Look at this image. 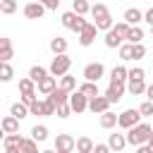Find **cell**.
Masks as SVG:
<instances>
[{"label": "cell", "instance_id": "1", "mask_svg": "<svg viewBox=\"0 0 153 153\" xmlns=\"http://www.w3.org/2000/svg\"><path fill=\"white\" fill-rule=\"evenodd\" d=\"M91 17L96 19L93 24L98 26V31H110V29H115L112 26V17H110V10L103 5V2H96V5H91Z\"/></svg>", "mask_w": 153, "mask_h": 153}, {"label": "cell", "instance_id": "2", "mask_svg": "<svg viewBox=\"0 0 153 153\" xmlns=\"http://www.w3.org/2000/svg\"><path fill=\"white\" fill-rule=\"evenodd\" d=\"M151 134H153V127L151 124H146V122H141L139 127H134V129H129L127 131V143H131V146H146L148 141H151Z\"/></svg>", "mask_w": 153, "mask_h": 153}, {"label": "cell", "instance_id": "3", "mask_svg": "<svg viewBox=\"0 0 153 153\" xmlns=\"http://www.w3.org/2000/svg\"><path fill=\"white\" fill-rule=\"evenodd\" d=\"M69 67H72V60H69V55H57V57H53V62H50V67H48V72H50V76H67V72H69Z\"/></svg>", "mask_w": 153, "mask_h": 153}, {"label": "cell", "instance_id": "4", "mask_svg": "<svg viewBox=\"0 0 153 153\" xmlns=\"http://www.w3.org/2000/svg\"><path fill=\"white\" fill-rule=\"evenodd\" d=\"M141 124V112H139V108H129V110H124V112H120V127L122 129H134V127H139Z\"/></svg>", "mask_w": 153, "mask_h": 153}, {"label": "cell", "instance_id": "5", "mask_svg": "<svg viewBox=\"0 0 153 153\" xmlns=\"http://www.w3.org/2000/svg\"><path fill=\"white\" fill-rule=\"evenodd\" d=\"M55 151L57 153H74L76 151V139L72 134H57L55 136Z\"/></svg>", "mask_w": 153, "mask_h": 153}, {"label": "cell", "instance_id": "6", "mask_svg": "<svg viewBox=\"0 0 153 153\" xmlns=\"http://www.w3.org/2000/svg\"><path fill=\"white\" fill-rule=\"evenodd\" d=\"M103 74H105L103 62H88V65L84 67V79L91 81V84H98V79H100Z\"/></svg>", "mask_w": 153, "mask_h": 153}, {"label": "cell", "instance_id": "7", "mask_svg": "<svg viewBox=\"0 0 153 153\" xmlns=\"http://www.w3.org/2000/svg\"><path fill=\"white\" fill-rule=\"evenodd\" d=\"M124 84H117V81H110V86H108V91H105V98L110 100V103H120L122 100V96H124Z\"/></svg>", "mask_w": 153, "mask_h": 153}, {"label": "cell", "instance_id": "8", "mask_svg": "<svg viewBox=\"0 0 153 153\" xmlns=\"http://www.w3.org/2000/svg\"><path fill=\"white\" fill-rule=\"evenodd\" d=\"M69 108H72V112H84V110H88V98L81 96L79 91H74L69 96Z\"/></svg>", "mask_w": 153, "mask_h": 153}, {"label": "cell", "instance_id": "9", "mask_svg": "<svg viewBox=\"0 0 153 153\" xmlns=\"http://www.w3.org/2000/svg\"><path fill=\"white\" fill-rule=\"evenodd\" d=\"M110 100L105 98V96H98V98H93V100H88V110L91 112H96V115H105L108 110H110Z\"/></svg>", "mask_w": 153, "mask_h": 153}, {"label": "cell", "instance_id": "10", "mask_svg": "<svg viewBox=\"0 0 153 153\" xmlns=\"http://www.w3.org/2000/svg\"><path fill=\"white\" fill-rule=\"evenodd\" d=\"M45 14V5L43 2H26L24 5V17L29 19H41Z\"/></svg>", "mask_w": 153, "mask_h": 153}, {"label": "cell", "instance_id": "11", "mask_svg": "<svg viewBox=\"0 0 153 153\" xmlns=\"http://www.w3.org/2000/svg\"><path fill=\"white\" fill-rule=\"evenodd\" d=\"M96 36H98V26H96V24H88V26L79 33V43H81L84 48H88V45L96 41Z\"/></svg>", "mask_w": 153, "mask_h": 153}, {"label": "cell", "instance_id": "12", "mask_svg": "<svg viewBox=\"0 0 153 153\" xmlns=\"http://www.w3.org/2000/svg\"><path fill=\"white\" fill-rule=\"evenodd\" d=\"M108 146H110V151L120 153V151L127 146V134H117V131L108 134Z\"/></svg>", "mask_w": 153, "mask_h": 153}, {"label": "cell", "instance_id": "13", "mask_svg": "<svg viewBox=\"0 0 153 153\" xmlns=\"http://www.w3.org/2000/svg\"><path fill=\"white\" fill-rule=\"evenodd\" d=\"M12 55H14L12 41H10L7 36H2V38H0V62H10V60H12Z\"/></svg>", "mask_w": 153, "mask_h": 153}, {"label": "cell", "instance_id": "14", "mask_svg": "<svg viewBox=\"0 0 153 153\" xmlns=\"http://www.w3.org/2000/svg\"><path fill=\"white\" fill-rule=\"evenodd\" d=\"M57 88H60V86H57V79H55V76H45V79L38 84V91H41L43 96H53Z\"/></svg>", "mask_w": 153, "mask_h": 153}, {"label": "cell", "instance_id": "15", "mask_svg": "<svg viewBox=\"0 0 153 153\" xmlns=\"http://www.w3.org/2000/svg\"><path fill=\"white\" fill-rule=\"evenodd\" d=\"M124 22H127L129 26H139V22H143V12H141L139 7H129V10L124 12Z\"/></svg>", "mask_w": 153, "mask_h": 153}, {"label": "cell", "instance_id": "16", "mask_svg": "<svg viewBox=\"0 0 153 153\" xmlns=\"http://www.w3.org/2000/svg\"><path fill=\"white\" fill-rule=\"evenodd\" d=\"M45 76H50V72H48L45 67H41V65H33V67L29 69V79H31L33 84H41Z\"/></svg>", "mask_w": 153, "mask_h": 153}, {"label": "cell", "instance_id": "17", "mask_svg": "<svg viewBox=\"0 0 153 153\" xmlns=\"http://www.w3.org/2000/svg\"><path fill=\"white\" fill-rule=\"evenodd\" d=\"M127 79H129V69H127L124 65H117V67H112V72H110V81L124 84Z\"/></svg>", "mask_w": 153, "mask_h": 153}, {"label": "cell", "instance_id": "18", "mask_svg": "<svg viewBox=\"0 0 153 153\" xmlns=\"http://www.w3.org/2000/svg\"><path fill=\"white\" fill-rule=\"evenodd\" d=\"M76 91H79L81 96H86L88 100H93V98H98V96H100V93H98V84H91V81H84Z\"/></svg>", "mask_w": 153, "mask_h": 153}, {"label": "cell", "instance_id": "19", "mask_svg": "<svg viewBox=\"0 0 153 153\" xmlns=\"http://www.w3.org/2000/svg\"><path fill=\"white\" fill-rule=\"evenodd\" d=\"M100 127L103 129H115V127H120V115H115V112H105V115H100Z\"/></svg>", "mask_w": 153, "mask_h": 153}, {"label": "cell", "instance_id": "20", "mask_svg": "<svg viewBox=\"0 0 153 153\" xmlns=\"http://www.w3.org/2000/svg\"><path fill=\"white\" fill-rule=\"evenodd\" d=\"M2 131H5V136L7 134H17L19 131V120L17 117H12V115H7V117H2Z\"/></svg>", "mask_w": 153, "mask_h": 153}, {"label": "cell", "instance_id": "21", "mask_svg": "<svg viewBox=\"0 0 153 153\" xmlns=\"http://www.w3.org/2000/svg\"><path fill=\"white\" fill-rule=\"evenodd\" d=\"M50 50L55 53V57H57V55H67V41H65L62 36L50 38Z\"/></svg>", "mask_w": 153, "mask_h": 153}, {"label": "cell", "instance_id": "22", "mask_svg": "<svg viewBox=\"0 0 153 153\" xmlns=\"http://www.w3.org/2000/svg\"><path fill=\"white\" fill-rule=\"evenodd\" d=\"M24 136H19V134H7L5 139H2V143H5V148H22L24 146Z\"/></svg>", "mask_w": 153, "mask_h": 153}, {"label": "cell", "instance_id": "23", "mask_svg": "<svg viewBox=\"0 0 153 153\" xmlns=\"http://www.w3.org/2000/svg\"><path fill=\"white\" fill-rule=\"evenodd\" d=\"M96 143L88 139V136H79L76 139V153H93Z\"/></svg>", "mask_w": 153, "mask_h": 153}, {"label": "cell", "instance_id": "24", "mask_svg": "<svg viewBox=\"0 0 153 153\" xmlns=\"http://www.w3.org/2000/svg\"><path fill=\"white\" fill-rule=\"evenodd\" d=\"M141 41H143V29H141V26H131V29H129V33H127V43L139 45Z\"/></svg>", "mask_w": 153, "mask_h": 153}, {"label": "cell", "instance_id": "25", "mask_svg": "<svg viewBox=\"0 0 153 153\" xmlns=\"http://www.w3.org/2000/svg\"><path fill=\"white\" fill-rule=\"evenodd\" d=\"M79 19H81V17H79V14H74V12H65V14H62V26L74 31V29H76V24H79Z\"/></svg>", "mask_w": 153, "mask_h": 153}, {"label": "cell", "instance_id": "26", "mask_svg": "<svg viewBox=\"0 0 153 153\" xmlns=\"http://www.w3.org/2000/svg\"><path fill=\"white\" fill-rule=\"evenodd\" d=\"M122 41H124V38H120V36L115 33V29H110V31L105 33V45H108V48H122V45H124Z\"/></svg>", "mask_w": 153, "mask_h": 153}, {"label": "cell", "instance_id": "27", "mask_svg": "<svg viewBox=\"0 0 153 153\" xmlns=\"http://www.w3.org/2000/svg\"><path fill=\"white\" fill-rule=\"evenodd\" d=\"M10 115H12V117H17V120H24V117H29L31 112H29V108H26L24 103H14V105L10 108Z\"/></svg>", "mask_w": 153, "mask_h": 153}, {"label": "cell", "instance_id": "28", "mask_svg": "<svg viewBox=\"0 0 153 153\" xmlns=\"http://www.w3.org/2000/svg\"><path fill=\"white\" fill-rule=\"evenodd\" d=\"M31 139H33L36 143L45 141V139H48V127H43V124H36V127H31Z\"/></svg>", "mask_w": 153, "mask_h": 153}, {"label": "cell", "instance_id": "29", "mask_svg": "<svg viewBox=\"0 0 153 153\" xmlns=\"http://www.w3.org/2000/svg\"><path fill=\"white\" fill-rule=\"evenodd\" d=\"M127 88H129V93H131V96H141V93H146V88H148V86H146V81H143V79H139V81H129V84H127Z\"/></svg>", "mask_w": 153, "mask_h": 153}, {"label": "cell", "instance_id": "30", "mask_svg": "<svg viewBox=\"0 0 153 153\" xmlns=\"http://www.w3.org/2000/svg\"><path fill=\"white\" fill-rule=\"evenodd\" d=\"M72 12L79 14V17H84L86 12H91V5H88L86 0H74V2H72Z\"/></svg>", "mask_w": 153, "mask_h": 153}, {"label": "cell", "instance_id": "31", "mask_svg": "<svg viewBox=\"0 0 153 153\" xmlns=\"http://www.w3.org/2000/svg\"><path fill=\"white\" fill-rule=\"evenodd\" d=\"M19 91H22V96H29V93H36V84L29 79V76H24V79H19Z\"/></svg>", "mask_w": 153, "mask_h": 153}, {"label": "cell", "instance_id": "32", "mask_svg": "<svg viewBox=\"0 0 153 153\" xmlns=\"http://www.w3.org/2000/svg\"><path fill=\"white\" fill-rule=\"evenodd\" d=\"M69 96H72V93H67V91L57 88V91H55L53 96H48V98H50V100H53L55 105H65V103H69Z\"/></svg>", "mask_w": 153, "mask_h": 153}, {"label": "cell", "instance_id": "33", "mask_svg": "<svg viewBox=\"0 0 153 153\" xmlns=\"http://www.w3.org/2000/svg\"><path fill=\"white\" fill-rule=\"evenodd\" d=\"M60 88H62V91H67V93H74V88H76V79H74V76H69V74H67V76H62V79H60Z\"/></svg>", "mask_w": 153, "mask_h": 153}, {"label": "cell", "instance_id": "34", "mask_svg": "<svg viewBox=\"0 0 153 153\" xmlns=\"http://www.w3.org/2000/svg\"><path fill=\"white\" fill-rule=\"evenodd\" d=\"M12 76H14L12 65H10V62H0V79H2V81H10Z\"/></svg>", "mask_w": 153, "mask_h": 153}, {"label": "cell", "instance_id": "35", "mask_svg": "<svg viewBox=\"0 0 153 153\" xmlns=\"http://www.w3.org/2000/svg\"><path fill=\"white\" fill-rule=\"evenodd\" d=\"M120 60H134V45L131 43H124L122 48H120Z\"/></svg>", "mask_w": 153, "mask_h": 153}, {"label": "cell", "instance_id": "36", "mask_svg": "<svg viewBox=\"0 0 153 153\" xmlns=\"http://www.w3.org/2000/svg\"><path fill=\"white\" fill-rule=\"evenodd\" d=\"M17 10V2L14 0H0V12L2 14H12Z\"/></svg>", "mask_w": 153, "mask_h": 153}, {"label": "cell", "instance_id": "37", "mask_svg": "<svg viewBox=\"0 0 153 153\" xmlns=\"http://www.w3.org/2000/svg\"><path fill=\"white\" fill-rule=\"evenodd\" d=\"M129 29H131V26H129L127 22H117V24H115V33H117L120 38H124V41H127V33H129Z\"/></svg>", "mask_w": 153, "mask_h": 153}, {"label": "cell", "instance_id": "38", "mask_svg": "<svg viewBox=\"0 0 153 153\" xmlns=\"http://www.w3.org/2000/svg\"><path fill=\"white\" fill-rule=\"evenodd\" d=\"M22 153H41V151H38V143L33 139H26L24 146H22Z\"/></svg>", "mask_w": 153, "mask_h": 153}, {"label": "cell", "instance_id": "39", "mask_svg": "<svg viewBox=\"0 0 153 153\" xmlns=\"http://www.w3.org/2000/svg\"><path fill=\"white\" fill-rule=\"evenodd\" d=\"M139 112H141V117H151V115H153V103H151V100H143V103L139 105Z\"/></svg>", "mask_w": 153, "mask_h": 153}, {"label": "cell", "instance_id": "40", "mask_svg": "<svg viewBox=\"0 0 153 153\" xmlns=\"http://www.w3.org/2000/svg\"><path fill=\"white\" fill-rule=\"evenodd\" d=\"M146 76V72L141 69V67H134V69H129V79L127 81H139V79H143Z\"/></svg>", "mask_w": 153, "mask_h": 153}, {"label": "cell", "instance_id": "41", "mask_svg": "<svg viewBox=\"0 0 153 153\" xmlns=\"http://www.w3.org/2000/svg\"><path fill=\"white\" fill-rule=\"evenodd\" d=\"M43 108H45V117H48V115H57V105H55L50 98L43 100Z\"/></svg>", "mask_w": 153, "mask_h": 153}, {"label": "cell", "instance_id": "42", "mask_svg": "<svg viewBox=\"0 0 153 153\" xmlns=\"http://www.w3.org/2000/svg\"><path fill=\"white\" fill-rule=\"evenodd\" d=\"M143 57H146V45L143 43L134 45V60H143Z\"/></svg>", "mask_w": 153, "mask_h": 153}, {"label": "cell", "instance_id": "43", "mask_svg": "<svg viewBox=\"0 0 153 153\" xmlns=\"http://www.w3.org/2000/svg\"><path fill=\"white\" fill-rule=\"evenodd\" d=\"M29 112H31V115H45V108H43V103H41V100H36V103L29 108Z\"/></svg>", "mask_w": 153, "mask_h": 153}, {"label": "cell", "instance_id": "44", "mask_svg": "<svg viewBox=\"0 0 153 153\" xmlns=\"http://www.w3.org/2000/svg\"><path fill=\"white\" fill-rule=\"evenodd\" d=\"M69 112H72V108H69V103H65V105H57V117H69Z\"/></svg>", "mask_w": 153, "mask_h": 153}, {"label": "cell", "instance_id": "45", "mask_svg": "<svg viewBox=\"0 0 153 153\" xmlns=\"http://www.w3.org/2000/svg\"><path fill=\"white\" fill-rule=\"evenodd\" d=\"M36 100H38V98H36V93H29V96H22V103H24L26 108H31V105H33Z\"/></svg>", "mask_w": 153, "mask_h": 153}, {"label": "cell", "instance_id": "46", "mask_svg": "<svg viewBox=\"0 0 153 153\" xmlns=\"http://www.w3.org/2000/svg\"><path fill=\"white\" fill-rule=\"evenodd\" d=\"M143 22H146L148 26H153V7H148V10L143 12Z\"/></svg>", "mask_w": 153, "mask_h": 153}, {"label": "cell", "instance_id": "47", "mask_svg": "<svg viewBox=\"0 0 153 153\" xmlns=\"http://www.w3.org/2000/svg\"><path fill=\"white\" fill-rule=\"evenodd\" d=\"M43 5H45V10H57L60 0H43Z\"/></svg>", "mask_w": 153, "mask_h": 153}, {"label": "cell", "instance_id": "48", "mask_svg": "<svg viewBox=\"0 0 153 153\" xmlns=\"http://www.w3.org/2000/svg\"><path fill=\"white\" fill-rule=\"evenodd\" d=\"M93 153H110V146H108V143H96Z\"/></svg>", "mask_w": 153, "mask_h": 153}, {"label": "cell", "instance_id": "49", "mask_svg": "<svg viewBox=\"0 0 153 153\" xmlns=\"http://www.w3.org/2000/svg\"><path fill=\"white\" fill-rule=\"evenodd\" d=\"M136 153H153V148L146 143V146H139V148H136Z\"/></svg>", "mask_w": 153, "mask_h": 153}, {"label": "cell", "instance_id": "50", "mask_svg": "<svg viewBox=\"0 0 153 153\" xmlns=\"http://www.w3.org/2000/svg\"><path fill=\"white\" fill-rule=\"evenodd\" d=\"M146 98H148V100H151V103H153V84H151V86H148V88H146Z\"/></svg>", "mask_w": 153, "mask_h": 153}, {"label": "cell", "instance_id": "51", "mask_svg": "<svg viewBox=\"0 0 153 153\" xmlns=\"http://www.w3.org/2000/svg\"><path fill=\"white\" fill-rule=\"evenodd\" d=\"M5 153H22V148H5Z\"/></svg>", "mask_w": 153, "mask_h": 153}, {"label": "cell", "instance_id": "52", "mask_svg": "<svg viewBox=\"0 0 153 153\" xmlns=\"http://www.w3.org/2000/svg\"><path fill=\"white\" fill-rule=\"evenodd\" d=\"M148 146H151V148H153V134H151V141H148Z\"/></svg>", "mask_w": 153, "mask_h": 153}, {"label": "cell", "instance_id": "53", "mask_svg": "<svg viewBox=\"0 0 153 153\" xmlns=\"http://www.w3.org/2000/svg\"><path fill=\"white\" fill-rule=\"evenodd\" d=\"M41 153H55V151H41Z\"/></svg>", "mask_w": 153, "mask_h": 153}, {"label": "cell", "instance_id": "54", "mask_svg": "<svg viewBox=\"0 0 153 153\" xmlns=\"http://www.w3.org/2000/svg\"><path fill=\"white\" fill-rule=\"evenodd\" d=\"M151 33H153V26H151Z\"/></svg>", "mask_w": 153, "mask_h": 153}, {"label": "cell", "instance_id": "55", "mask_svg": "<svg viewBox=\"0 0 153 153\" xmlns=\"http://www.w3.org/2000/svg\"><path fill=\"white\" fill-rule=\"evenodd\" d=\"M55 153H57V151H55Z\"/></svg>", "mask_w": 153, "mask_h": 153}]
</instances>
